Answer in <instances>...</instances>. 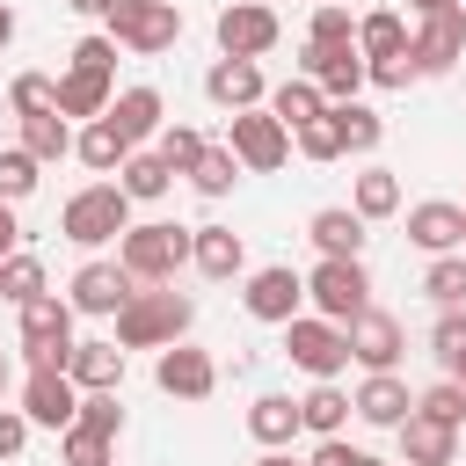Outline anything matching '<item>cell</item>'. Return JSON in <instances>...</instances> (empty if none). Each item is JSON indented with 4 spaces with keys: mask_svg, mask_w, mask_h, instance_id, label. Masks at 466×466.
<instances>
[{
    "mask_svg": "<svg viewBox=\"0 0 466 466\" xmlns=\"http://www.w3.org/2000/svg\"><path fill=\"white\" fill-rule=\"evenodd\" d=\"M189 320H197L189 291L138 284V291L116 306V342H124V350H167V342H182V335H189Z\"/></svg>",
    "mask_w": 466,
    "mask_h": 466,
    "instance_id": "1",
    "label": "cell"
},
{
    "mask_svg": "<svg viewBox=\"0 0 466 466\" xmlns=\"http://www.w3.org/2000/svg\"><path fill=\"white\" fill-rule=\"evenodd\" d=\"M58 233H66L73 248L124 240V233H131V197H124V182H87V189H73V197H66Z\"/></svg>",
    "mask_w": 466,
    "mask_h": 466,
    "instance_id": "2",
    "label": "cell"
},
{
    "mask_svg": "<svg viewBox=\"0 0 466 466\" xmlns=\"http://www.w3.org/2000/svg\"><path fill=\"white\" fill-rule=\"evenodd\" d=\"M189 248H197V226L153 218V226H131V233L116 240V262H124L138 284H175V269L189 262Z\"/></svg>",
    "mask_w": 466,
    "mask_h": 466,
    "instance_id": "3",
    "label": "cell"
},
{
    "mask_svg": "<svg viewBox=\"0 0 466 466\" xmlns=\"http://www.w3.org/2000/svg\"><path fill=\"white\" fill-rule=\"evenodd\" d=\"M15 313H22V357H29V371H66V357H73V299L36 291Z\"/></svg>",
    "mask_w": 466,
    "mask_h": 466,
    "instance_id": "4",
    "label": "cell"
},
{
    "mask_svg": "<svg viewBox=\"0 0 466 466\" xmlns=\"http://www.w3.org/2000/svg\"><path fill=\"white\" fill-rule=\"evenodd\" d=\"M284 357L299 371H313V379H335L350 364V328L328 320V313H291L284 320Z\"/></svg>",
    "mask_w": 466,
    "mask_h": 466,
    "instance_id": "5",
    "label": "cell"
},
{
    "mask_svg": "<svg viewBox=\"0 0 466 466\" xmlns=\"http://www.w3.org/2000/svg\"><path fill=\"white\" fill-rule=\"evenodd\" d=\"M102 22H109V36H116L124 51H138V58H153V51H167V44L182 36V7H175V0H116Z\"/></svg>",
    "mask_w": 466,
    "mask_h": 466,
    "instance_id": "6",
    "label": "cell"
},
{
    "mask_svg": "<svg viewBox=\"0 0 466 466\" xmlns=\"http://www.w3.org/2000/svg\"><path fill=\"white\" fill-rule=\"evenodd\" d=\"M306 299L328 313V320H357L364 306H371V277H364V262L357 255H320V269L306 277Z\"/></svg>",
    "mask_w": 466,
    "mask_h": 466,
    "instance_id": "7",
    "label": "cell"
},
{
    "mask_svg": "<svg viewBox=\"0 0 466 466\" xmlns=\"http://www.w3.org/2000/svg\"><path fill=\"white\" fill-rule=\"evenodd\" d=\"M226 146L240 153V167H248V175H277V167L291 160V131H284L269 109H233Z\"/></svg>",
    "mask_w": 466,
    "mask_h": 466,
    "instance_id": "8",
    "label": "cell"
},
{
    "mask_svg": "<svg viewBox=\"0 0 466 466\" xmlns=\"http://www.w3.org/2000/svg\"><path fill=\"white\" fill-rule=\"evenodd\" d=\"M459 58H466V7L451 0V7H430V15H422V29H415V73L437 80V73H451Z\"/></svg>",
    "mask_w": 466,
    "mask_h": 466,
    "instance_id": "9",
    "label": "cell"
},
{
    "mask_svg": "<svg viewBox=\"0 0 466 466\" xmlns=\"http://www.w3.org/2000/svg\"><path fill=\"white\" fill-rule=\"evenodd\" d=\"M299 73H306V80H320V95H328V102H357V87L371 80L357 44H313V36H306V51H299Z\"/></svg>",
    "mask_w": 466,
    "mask_h": 466,
    "instance_id": "10",
    "label": "cell"
},
{
    "mask_svg": "<svg viewBox=\"0 0 466 466\" xmlns=\"http://www.w3.org/2000/svg\"><path fill=\"white\" fill-rule=\"evenodd\" d=\"M277 36H284V22H277L262 0H233V7H218V58H262Z\"/></svg>",
    "mask_w": 466,
    "mask_h": 466,
    "instance_id": "11",
    "label": "cell"
},
{
    "mask_svg": "<svg viewBox=\"0 0 466 466\" xmlns=\"http://www.w3.org/2000/svg\"><path fill=\"white\" fill-rule=\"evenodd\" d=\"M400 350H408V328H400L393 313L364 306V313L350 320V364H364V371H393Z\"/></svg>",
    "mask_w": 466,
    "mask_h": 466,
    "instance_id": "12",
    "label": "cell"
},
{
    "mask_svg": "<svg viewBox=\"0 0 466 466\" xmlns=\"http://www.w3.org/2000/svg\"><path fill=\"white\" fill-rule=\"evenodd\" d=\"M153 386H160L167 400H211L218 364H211L204 350H189V342H167V350H160V364H153Z\"/></svg>",
    "mask_w": 466,
    "mask_h": 466,
    "instance_id": "13",
    "label": "cell"
},
{
    "mask_svg": "<svg viewBox=\"0 0 466 466\" xmlns=\"http://www.w3.org/2000/svg\"><path fill=\"white\" fill-rule=\"evenodd\" d=\"M22 415H29L36 430H73V422H80V386H73L66 371H29V379H22Z\"/></svg>",
    "mask_w": 466,
    "mask_h": 466,
    "instance_id": "14",
    "label": "cell"
},
{
    "mask_svg": "<svg viewBox=\"0 0 466 466\" xmlns=\"http://www.w3.org/2000/svg\"><path fill=\"white\" fill-rule=\"evenodd\" d=\"M131 291H138V277H131L124 262H80L66 299H73V313H116Z\"/></svg>",
    "mask_w": 466,
    "mask_h": 466,
    "instance_id": "15",
    "label": "cell"
},
{
    "mask_svg": "<svg viewBox=\"0 0 466 466\" xmlns=\"http://www.w3.org/2000/svg\"><path fill=\"white\" fill-rule=\"evenodd\" d=\"M240 299H248V313H255V320H277V328H284V320L299 313V299H306V277H299L291 262H269V269H255V277H248V291H240Z\"/></svg>",
    "mask_w": 466,
    "mask_h": 466,
    "instance_id": "16",
    "label": "cell"
},
{
    "mask_svg": "<svg viewBox=\"0 0 466 466\" xmlns=\"http://www.w3.org/2000/svg\"><path fill=\"white\" fill-rule=\"evenodd\" d=\"M408 240H415L422 255H451V248H466V204H444V197L415 204V211H408Z\"/></svg>",
    "mask_w": 466,
    "mask_h": 466,
    "instance_id": "17",
    "label": "cell"
},
{
    "mask_svg": "<svg viewBox=\"0 0 466 466\" xmlns=\"http://www.w3.org/2000/svg\"><path fill=\"white\" fill-rule=\"evenodd\" d=\"M350 408H357L371 430H400V422L415 415V393L400 386V371H371V379L357 386V400H350Z\"/></svg>",
    "mask_w": 466,
    "mask_h": 466,
    "instance_id": "18",
    "label": "cell"
},
{
    "mask_svg": "<svg viewBox=\"0 0 466 466\" xmlns=\"http://www.w3.org/2000/svg\"><path fill=\"white\" fill-rule=\"evenodd\" d=\"M393 437H400V459H408V466H451V459H459V430L437 422V415H422V408H415Z\"/></svg>",
    "mask_w": 466,
    "mask_h": 466,
    "instance_id": "19",
    "label": "cell"
},
{
    "mask_svg": "<svg viewBox=\"0 0 466 466\" xmlns=\"http://www.w3.org/2000/svg\"><path fill=\"white\" fill-rule=\"evenodd\" d=\"M204 95H211L218 109H262V66H255V58H218V66L204 73Z\"/></svg>",
    "mask_w": 466,
    "mask_h": 466,
    "instance_id": "20",
    "label": "cell"
},
{
    "mask_svg": "<svg viewBox=\"0 0 466 466\" xmlns=\"http://www.w3.org/2000/svg\"><path fill=\"white\" fill-rule=\"evenodd\" d=\"M109 124H116L131 146L160 138V124H167V102H160V87H124V95L109 102Z\"/></svg>",
    "mask_w": 466,
    "mask_h": 466,
    "instance_id": "21",
    "label": "cell"
},
{
    "mask_svg": "<svg viewBox=\"0 0 466 466\" xmlns=\"http://www.w3.org/2000/svg\"><path fill=\"white\" fill-rule=\"evenodd\" d=\"M189 262H197L211 284H226V277H240V269H248V240H240L233 226H197V248H189Z\"/></svg>",
    "mask_w": 466,
    "mask_h": 466,
    "instance_id": "22",
    "label": "cell"
},
{
    "mask_svg": "<svg viewBox=\"0 0 466 466\" xmlns=\"http://www.w3.org/2000/svg\"><path fill=\"white\" fill-rule=\"evenodd\" d=\"M66 379H73L80 393L124 386V350H116V342H73V357H66Z\"/></svg>",
    "mask_w": 466,
    "mask_h": 466,
    "instance_id": "23",
    "label": "cell"
},
{
    "mask_svg": "<svg viewBox=\"0 0 466 466\" xmlns=\"http://www.w3.org/2000/svg\"><path fill=\"white\" fill-rule=\"evenodd\" d=\"M109 102H116L109 95V73H80V66L58 73V116H87L95 124V116H109Z\"/></svg>",
    "mask_w": 466,
    "mask_h": 466,
    "instance_id": "24",
    "label": "cell"
},
{
    "mask_svg": "<svg viewBox=\"0 0 466 466\" xmlns=\"http://www.w3.org/2000/svg\"><path fill=\"white\" fill-rule=\"evenodd\" d=\"M248 430H255V444H291L299 430H306V415H299V400L291 393H255V408H248Z\"/></svg>",
    "mask_w": 466,
    "mask_h": 466,
    "instance_id": "25",
    "label": "cell"
},
{
    "mask_svg": "<svg viewBox=\"0 0 466 466\" xmlns=\"http://www.w3.org/2000/svg\"><path fill=\"white\" fill-rule=\"evenodd\" d=\"M306 240H313L320 255H364V218H357V211H342V204H328V211H313Z\"/></svg>",
    "mask_w": 466,
    "mask_h": 466,
    "instance_id": "26",
    "label": "cell"
},
{
    "mask_svg": "<svg viewBox=\"0 0 466 466\" xmlns=\"http://www.w3.org/2000/svg\"><path fill=\"white\" fill-rule=\"evenodd\" d=\"M116 182H124V197H131V204H153V197H167V189H175V167H167L160 153H138V146H131V160L116 167Z\"/></svg>",
    "mask_w": 466,
    "mask_h": 466,
    "instance_id": "27",
    "label": "cell"
},
{
    "mask_svg": "<svg viewBox=\"0 0 466 466\" xmlns=\"http://www.w3.org/2000/svg\"><path fill=\"white\" fill-rule=\"evenodd\" d=\"M73 153H80V160H87L95 175H109V167H124V160H131V138H124V131L109 124V116H95V124H87V131L73 138Z\"/></svg>",
    "mask_w": 466,
    "mask_h": 466,
    "instance_id": "28",
    "label": "cell"
},
{
    "mask_svg": "<svg viewBox=\"0 0 466 466\" xmlns=\"http://www.w3.org/2000/svg\"><path fill=\"white\" fill-rule=\"evenodd\" d=\"M299 415H306L313 437H342V422H350V393H342L335 379H313V393L299 400Z\"/></svg>",
    "mask_w": 466,
    "mask_h": 466,
    "instance_id": "29",
    "label": "cell"
},
{
    "mask_svg": "<svg viewBox=\"0 0 466 466\" xmlns=\"http://www.w3.org/2000/svg\"><path fill=\"white\" fill-rule=\"evenodd\" d=\"M415 36H408V22L393 15V7H371L364 22H357V51L364 58H393V51H408Z\"/></svg>",
    "mask_w": 466,
    "mask_h": 466,
    "instance_id": "30",
    "label": "cell"
},
{
    "mask_svg": "<svg viewBox=\"0 0 466 466\" xmlns=\"http://www.w3.org/2000/svg\"><path fill=\"white\" fill-rule=\"evenodd\" d=\"M328 109V95H320V80H284L277 95H269V116L284 124V131H299V124H313Z\"/></svg>",
    "mask_w": 466,
    "mask_h": 466,
    "instance_id": "31",
    "label": "cell"
},
{
    "mask_svg": "<svg viewBox=\"0 0 466 466\" xmlns=\"http://www.w3.org/2000/svg\"><path fill=\"white\" fill-rule=\"evenodd\" d=\"M350 211H357L364 226H371V218H393V211H400V182H393V167H364V175H357V204H350Z\"/></svg>",
    "mask_w": 466,
    "mask_h": 466,
    "instance_id": "32",
    "label": "cell"
},
{
    "mask_svg": "<svg viewBox=\"0 0 466 466\" xmlns=\"http://www.w3.org/2000/svg\"><path fill=\"white\" fill-rule=\"evenodd\" d=\"M189 182H197V197H226V189L240 182V153H233V146H204L197 167H189Z\"/></svg>",
    "mask_w": 466,
    "mask_h": 466,
    "instance_id": "33",
    "label": "cell"
},
{
    "mask_svg": "<svg viewBox=\"0 0 466 466\" xmlns=\"http://www.w3.org/2000/svg\"><path fill=\"white\" fill-rule=\"evenodd\" d=\"M422 291L437 299V313H444V306H466V248H451V255H430V277H422Z\"/></svg>",
    "mask_w": 466,
    "mask_h": 466,
    "instance_id": "34",
    "label": "cell"
},
{
    "mask_svg": "<svg viewBox=\"0 0 466 466\" xmlns=\"http://www.w3.org/2000/svg\"><path fill=\"white\" fill-rule=\"evenodd\" d=\"M22 146L36 153V160H66L73 153V124L51 109V116H22Z\"/></svg>",
    "mask_w": 466,
    "mask_h": 466,
    "instance_id": "35",
    "label": "cell"
},
{
    "mask_svg": "<svg viewBox=\"0 0 466 466\" xmlns=\"http://www.w3.org/2000/svg\"><path fill=\"white\" fill-rule=\"evenodd\" d=\"M291 138H299V153H306V160H342V153H350V146H342V116H335V102H328L313 124H299Z\"/></svg>",
    "mask_w": 466,
    "mask_h": 466,
    "instance_id": "36",
    "label": "cell"
},
{
    "mask_svg": "<svg viewBox=\"0 0 466 466\" xmlns=\"http://www.w3.org/2000/svg\"><path fill=\"white\" fill-rule=\"evenodd\" d=\"M430 357H437L451 379L466 371V313H459V306H444V313H437V328H430Z\"/></svg>",
    "mask_w": 466,
    "mask_h": 466,
    "instance_id": "37",
    "label": "cell"
},
{
    "mask_svg": "<svg viewBox=\"0 0 466 466\" xmlns=\"http://www.w3.org/2000/svg\"><path fill=\"white\" fill-rule=\"evenodd\" d=\"M7 109H15V116H51V109H58V80H51V73H15Z\"/></svg>",
    "mask_w": 466,
    "mask_h": 466,
    "instance_id": "38",
    "label": "cell"
},
{
    "mask_svg": "<svg viewBox=\"0 0 466 466\" xmlns=\"http://www.w3.org/2000/svg\"><path fill=\"white\" fill-rule=\"evenodd\" d=\"M335 116H342V146H350V153H371V146L386 138V116L364 109V102H335Z\"/></svg>",
    "mask_w": 466,
    "mask_h": 466,
    "instance_id": "39",
    "label": "cell"
},
{
    "mask_svg": "<svg viewBox=\"0 0 466 466\" xmlns=\"http://www.w3.org/2000/svg\"><path fill=\"white\" fill-rule=\"evenodd\" d=\"M109 444H116V437H102V430H87V422L58 430V459H66V466H109Z\"/></svg>",
    "mask_w": 466,
    "mask_h": 466,
    "instance_id": "40",
    "label": "cell"
},
{
    "mask_svg": "<svg viewBox=\"0 0 466 466\" xmlns=\"http://www.w3.org/2000/svg\"><path fill=\"white\" fill-rule=\"evenodd\" d=\"M204 146H211V138H204V131H189V124H160V146H153V153H160V160H167V167H175V175H189V167H197V153H204Z\"/></svg>",
    "mask_w": 466,
    "mask_h": 466,
    "instance_id": "41",
    "label": "cell"
},
{
    "mask_svg": "<svg viewBox=\"0 0 466 466\" xmlns=\"http://www.w3.org/2000/svg\"><path fill=\"white\" fill-rule=\"evenodd\" d=\"M36 167H44V160H36L29 146H7V153H0V197H7V204H22V197L36 189Z\"/></svg>",
    "mask_w": 466,
    "mask_h": 466,
    "instance_id": "42",
    "label": "cell"
},
{
    "mask_svg": "<svg viewBox=\"0 0 466 466\" xmlns=\"http://www.w3.org/2000/svg\"><path fill=\"white\" fill-rule=\"evenodd\" d=\"M36 291H44V262H36V255H7V262H0V299L22 306V299H36Z\"/></svg>",
    "mask_w": 466,
    "mask_h": 466,
    "instance_id": "43",
    "label": "cell"
},
{
    "mask_svg": "<svg viewBox=\"0 0 466 466\" xmlns=\"http://www.w3.org/2000/svg\"><path fill=\"white\" fill-rule=\"evenodd\" d=\"M415 408H422V415H437V422H451V430H459V422H466V386H459V379H437V386H430V393H415Z\"/></svg>",
    "mask_w": 466,
    "mask_h": 466,
    "instance_id": "44",
    "label": "cell"
},
{
    "mask_svg": "<svg viewBox=\"0 0 466 466\" xmlns=\"http://www.w3.org/2000/svg\"><path fill=\"white\" fill-rule=\"evenodd\" d=\"M313 44H357V22H350V7L342 0H328V7H313V29H306Z\"/></svg>",
    "mask_w": 466,
    "mask_h": 466,
    "instance_id": "45",
    "label": "cell"
},
{
    "mask_svg": "<svg viewBox=\"0 0 466 466\" xmlns=\"http://www.w3.org/2000/svg\"><path fill=\"white\" fill-rule=\"evenodd\" d=\"M80 422H87V430H102V437H116V430H124L116 386H102V393H80Z\"/></svg>",
    "mask_w": 466,
    "mask_h": 466,
    "instance_id": "46",
    "label": "cell"
},
{
    "mask_svg": "<svg viewBox=\"0 0 466 466\" xmlns=\"http://www.w3.org/2000/svg\"><path fill=\"white\" fill-rule=\"evenodd\" d=\"M364 73H371V87H408V80H422V73H415V44L393 51V58H364Z\"/></svg>",
    "mask_w": 466,
    "mask_h": 466,
    "instance_id": "47",
    "label": "cell"
},
{
    "mask_svg": "<svg viewBox=\"0 0 466 466\" xmlns=\"http://www.w3.org/2000/svg\"><path fill=\"white\" fill-rule=\"evenodd\" d=\"M73 66L80 73H116V36H80L73 44Z\"/></svg>",
    "mask_w": 466,
    "mask_h": 466,
    "instance_id": "48",
    "label": "cell"
},
{
    "mask_svg": "<svg viewBox=\"0 0 466 466\" xmlns=\"http://www.w3.org/2000/svg\"><path fill=\"white\" fill-rule=\"evenodd\" d=\"M29 430H36V422H29L22 408H0V459H15V451L29 444Z\"/></svg>",
    "mask_w": 466,
    "mask_h": 466,
    "instance_id": "49",
    "label": "cell"
},
{
    "mask_svg": "<svg viewBox=\"0 0 466 466\" xmlns=\"http://www.w3.org/2000/svg\"><path fill=\"white\" fill-rule=\"evenodd\" d=\"M357 459V444H342V437H320V451L306 459V466H350Z\"/></svg>",
    "mask_w": 466,
    "mask_h": 466,
    "instance_id": "50",
    "label": "cell"
},
{
    "mask_svg": "<svg viewBox=\"0 0 466 466\" xmlns=\"http://www.w3.org/2000/svg\"><path fill=\"white\" fill-rule=\"evenodd\" d=\"M15 240H22V226H15V204H7V197H0V262H7V255H15Z\"/></svg>",
    "mask_w": 466,
    "mask_h": 466,
    "instance_id": "51",
    "label": "cell"
},
{
    "mask_svg": "<svg viewBox=\"0 0 466 466\" xmlns=\"http://www.w3.org/2000/svg\"><path fill=\"white\" fill-rule=\"evenodd\" d=\"M66 7H73V15H109L116 0H66Z\"/></svg>",
    "mask_w": 466,
    "mask_h": 466,
    "instance_id": "52",
    "label": "cell"
},
{
    "mask_svg": "<svg viewBox=\"0 0 466 466\" xmlns=\"http://www.w3.org/2000/svg\"><path fill=\"white\" fill-rule=\"evenodd\" d=\"M7 44H15V7L0 0V51H7Z\"/></svg>",
    "mask_w": 466,
    "mask_h": 466,
    "instance_id": "53",
    "label": "cell"
},
{
    "mask_svg": "<svg viewBox=\"0 0 466 466\" xmlns=\"http://www.w3.org/2000/svg\"><path fill=\"white\" fill-rule=\"evenodd\" d=\"M408 7H415V15H430V7H451V0H408Z\"/></svg>",
    "mask_w": 466,
    "mask_h": 466,
    "instance_id": "54",
    "label": "cell"
},
{
    "mask_svg": "<svg viewBox=\"0 0 466 466\" xmlns=\"http://www.w3.org/2000/svg\"><path fill=\"white\" fill-rule=\"evenodd\" d=\"M255 466H291V459H284V451H269V459H255Z\"/></svg>",
    "mask_w": 466,
    "mask_h": 466,
    "instance_id": "55",
    "label": "cell"
},
{
    "mask_svg": "<svg viewBox=\"0 0 466 466\" xmlns=\"http://www.w3.org/2000/svg\"><path fill=\"white\" fill-rule=\"evenodd\" d=\"M0 400H7V350H0Z\"/></svg>",
    "mask_w": 466,
    "mask_h": 466,
    "instance_id": "56",
    "label": "cell"
},
{
    "mask_svg": "<svg viewBox=\"0 0 466 466\" xmlns=\"http://www.w3.org/2000/svg\"><path fill=\"white\" fill-rule=\"evenodd\" d=\"M350 466H379V459H371V451H357V459H350Z\"/></svg>",
    "mask_w": 466,
    "mask_h": 466,
    "instance_id": "57",
    "label": "cell"
},
{
    "mask_svg": "<svg viewBox=\"0 0 466 466\" xmlns=\"http://www.w3.org/2000/svg\"><path fill=\"white\" fill-rule=\"evenodd\" d=\"M313 7H328V0H313Z\"/></svg>",
    "mask_w": 466,
    "mask_h": 466,
    "instance_id": "58",
    "label": "cell"
},
{
    "mask_svg": "<svg viewBox=\"0 0 466 466\" xmlns=\"http://www.w3.org/2000/svg\"><path fill=\"white\" fill-rule=\"evenodd\" d=\"M459 386H466V371H459Z\"/></svg>",
    "mask_w": 466,
    "mask_h": 466,
    "instance_id": "59",
    "label": "cell"
},
{
    "mask_svg": "<svg viewBox=\"0 0 466 466\" xmlns=\"http://www.w3.org/2000/svg\"><path fill=\"white\" fill-rule=\"evenodd\" d=\"M459 7H466V0H459Z\"/></svg>",
    "mask_w": 466,
    "mask_h": 466,
    "instance_id": "60",
    "label": "cell"
}]
</instances>
